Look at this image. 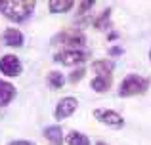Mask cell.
Here are the masks:
<instances>
[{
    "instance_id": "6da1fadb",
    "label": "cell",
    "mask_w": 151,
    "mask_h": 145,
    "mask_svg": "<svg viewBox=\"0 0 151 145\" xmlns=\"http://www.w3.org/2000/svg\"><path fill=\"white\" fill-rule=\"evenodd\" d=\"M37 2L35 0H0V11L10 21L21 23L31 17Z\"/></svg>"
},
{
    "instance_id": "7a4b0ae2",
    "label": "cell",
    "mask_w": 151,
    "mask_h": 145,
    "mask_svg": "<svg viewBox=\"0 0 151 145\" xmlns=\"http://www.w3.org/2000/svg\"><path fill=\"white\" fill-rule=\"evenodd\" d=\"M147 88H149V78L140 76V74H128V76L121 82L119 96H121V97L138 96V94H145Z\"/></svg>"
},
{
    "instance_id": "3957f363",
    "label": "cell",
    "mask_w": 151,
    "mask_h": 145,
    "mask_svg": "<svg viewBox=\"0 0 151 145\" xmlns=\"http://www.w3.org/2000/svg\"><path fill=\"white\" fill-rule=\"evenodd\" d=\"M86 57H88L86 52H81V50L71 48V50H63V52L55 54L54 61H55V63L69 65V67H71V65H78V63H82V61H86Z\"/></svg>"
},
{
    "instance_id": "277c9868",
    "label": "cell",
    "mask_w": 151,
    "mask_h": 145,
    "mask_svg": "<svg viewBox=\"0 0 151 145\" xmlns=\"http://www.w3.org/2000/svg\"><path fill=\"white\" fill-rule=\"evenodd\" d=\"M94 119L101 124L111 126V128H121L124 124V119L117 111H111V109H96L94 111Z\"/></svg>"
},
{
    "instance_id": "5b68a950",
    "label": "cell",
    "mask_w": 151,
    "mask_h": 145,
    "mask_svg": "<svg viewBox=\"0 0 151 145\" xmlns=\"http://www.w3.org/2000/svg\"><path fill=\"white\" fill-rule=\"evenodd\" d=\"M54 44H69V46H82L86 42V36L81 33V31L77 29H69V31H63V33H59L58 36H54Z\"/></svg>"
},
{
    "instance_id": "8992f818",
    "label": "cell",
    "mask_w": 151,
    "mask_h": 145,
    "mask_svg": "<svg viewBox=\"0 0 151 145\" xmlns=\"http://www.w3.org/2000/svg\"><path fill=\"white\" fill-rule=\"evenodd\" d=\"M0 71L6 74V76H19L21 71H23V65H21V61H19V57L8 54V56H4L2 59H0Z\"/></svg>"
},
{
    "instance_id": "52a82bcc",
    "label": "cell",
    "mask_w": 151,
    "mask_h": 145,
    "mask_svg": "<svg viewBox=\"0 0 151 145\" xmlns=\"http://www.w3.org/2000/svg\"><path fill=\"white\" fill-rule=\"evenodd\" d=\"M77 107H78V101L75 99V97H63L61 101L58 103V107H55V111H54V116H55V120H63V119H69L71 115H73L75 111H77Z\"/></svg>"
},
{
    "instance_id": "ba28073f",
    "label": "cell",
    "mask_w": 151,
    "mask_h": 145,
    "mask_svg": "<svg viewBox=\"0 0 151 145\" xmlns=\"http://www.w3.org/2000/svg\"><path fill=\"white\" fill-rule=\"evenodd\" d=\"M2 40H4V44L10 46V48H19V46H23V34H21V31H19V29L10 27V29L4 31Z\"/></svg>"
},
{
    "instance_id": "9c48e42d",
    "label": "cell",
    "mask_w": 151,
    "mask_h": 145,
    "mask_svg": "<svg viewBox=\"0 0 151 145\" xmlns=\"http://www.w3.org/2000/svg\"><path fill=\"white\" fill-rule=\"evenodd\" d=\"M15 97V86L0 78V107H6Z\"/></svg>"
},
{
    "instance_id": "30bf717a",
    "label": "cell",
    "mask_w": 151,
    "mask_h": 145,
    "mask_svg": "<svg viewBox=\"0 0 151 145\" xmlns=\"http://www.w3.org/2000/svg\"><path fill=\"white\" fill-rule=\"evenodd\" d=\"M90 86H92V90L98 92V94L107 92L109 86H111V74H98V76L90 82Z\"/></svg>"
},
{
    "instance_id": "8fae6325",
    "label": "cell",
    "mask_w": 151,
    "mask_h": 145,
    "mask_svg": "<svg viewBox=\"0 0 151 145\" xmlns=\"http://www.w3.org/2000/svg\"><path fill=\"white\" fill-rule=\"evenodd\" d=\"M44 138L50 141V145H63V132L59 126H48L44 130Z\"/></svg>"
},
{
    "instance_id": "7c38bea8",
    "label": "cell",
    "mask_w": 151,
    "mask_h": 145,
    "mask_svg": "<svg viewBox=\"0 0 151 145\" xmlns=\"http://www.w3.org/2000/svg\"><path fill=\"white\" fill-rule=\"evenodd\" d=\"M73 6H75L73 0H50L48 2V8H50L52 14H65Z\"/></svg>"
},
{
    "instance_id": "4fadbf2b",
    "label": "cell",
    "mask_w": 151,
    "mask_h": 145,
    "mask_svg": "<svg viewBox=\"0 0 151 145\" xmlns=\"http://www.w3.org/2000/svg\"><path fill=\"white\" fill-rule=\"evenodd\" d=\"M113 61L111 59H98L92 63V69L96 71L98 74H111V71H113Z\"/></svg>"
},
{
    "instance_id": "5bb4252c",
    "label": "cell",
    "mask_w": 151,
    "mask_h": 145,
    "mask_svg": "<svg viewBox=\"0 0 151 145\" xmlns=\"http://www.w3.org/2000/svg\"><path fill=\"white\" fill-rule=\"evenodd\" d=\"M46 80H48L50 88H54V90L63 88V84H65V78H63V74H61V73H58V71H50Z\"/></svg>"
},
{
    "instance_id": "9a60e30c",
    "label": "cell",
    "mask_w": 151,
    "mask_h": 145,
    "mask_svg": "<svg viewBox=\"0 0 151 145\" xmlns=\"http://www.w3.org/2000/svg\"><path fill=\"white\" fill-rule=\"evenodd\" d=\"M67 143L69 145H90V139H88V136L81 134V132H71L67 136Z\"/></svg>"
},
{
    "instance_id": "2e32d148",
    "label": "cell",
    "mask_w": 151,
    "mask_h": 145,
    "mask_svg": "<svg viewBox=\"0 0 151 145\" xmlns=\"http://www.w3.org/2000/svg\"><path fill=\"white\" fill-rule=\"evenodd\" d=\"M109 15H111V10H103V14L94 21L96 29H105V21H109Z\"/></svg>"
},
{
    "instance_id": "e0dca14e",
    "label": "cell",
    "mask_w": 151,
    "mask_h": 145,
    "mask_svg": "<svg viewBox=\"0 0 151 145\" xmlns=\"http://www.w3.org/2000/svg\"><path fill=\"white\" fill-rule=\"evenodd\" d=\"M84 69H77V71H73V73H71V76H69V82H73V84H75V82H78V80H81V78L82 76H84Z\"/></svg>"
},
{
    "instance_id": "ac0fdd59",
    "label": "cell",
    "mask_w": 151,
    "mask_h": 145,
    "mask_svg": "<svg viewBox=\"0 0 151 145\" xmlns=\"http://www.w3.org/2000/svg\"><path fill=\"white\" fill-rule=\"evenodd\" d=\"M94 2H90V0H86V2H81L78 4V14H84L86 10H92Z\"/></svg>"
},
{
    "instance_id": "d6986e66",
    "label": "cell",
    "mask_w": 151,
    "mask_h": 145,
    "mask_svg": "<svg viewBox=\"0 0 151 145\" xmlns=\"http://www.w3.org/2000/svg\"><path fill=\"white\" fill-rule=\"evenodd\" d=\"M8 145H37L35 141H27V139H15V141H10Z\"/></svg>"
},
{
    "instance_id": "ffe728a7",
    "label": "cell",
    "mask_w": 151,
    "mask_h": 145,
    "mask_svg": "<svg viewBox=\"0 0 151 145\" xmlns=\"http://www.w3.org/2000/svg\"><path fill=\"white\" fill-rule=\"evenodd\" d=\"M109 54H111V56H121L122 48H109Z\"/></svg>"
},
{
    "instance_id": "44dd1931",
    "label": "cell",
    "mask_w": 151,
    "mask_h": 145,
    "mask_svg": "<svg viewBox=\"0 0 151 145\" xmlns=\"http://www.w3.org/2000/svg\"><path fill=\"white\" fill-rule=\"evenodd\" d=\"M96 145H107V143H103V141H98V143H96Z\"/></svg>"
},
{
    "instance_id": "7402d4cb",
    "label": "cell",
    "mask_w": 151,
    "mask_h": 145,
    "mask_svg": "<svg viewBox=\"0 0 151 145\" xmlns=\"http://www.w3.org/2000/svg\"><path fill=\"white\" fill-rule=\"evenodd\" d=\"M149 59H151V50H149Z\"/></svg>"
}]
</instances>
